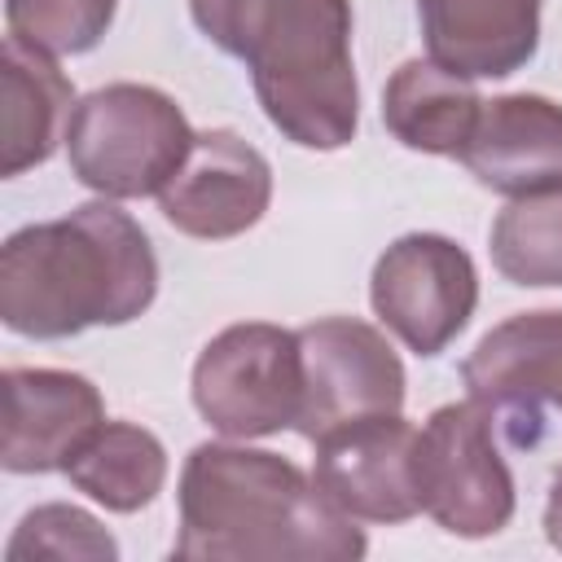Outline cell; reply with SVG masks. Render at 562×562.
Here are the masks:
<instances>
[{
  "instance_id": "9",
  "label": "cell",
  "mask_w": 562,
  "mask_h": 562,
  "mask_svg": "<svg viewBox=\"0 0 562 562\" xmlns=\"http://www.w3.org/2000/svg\"><path fill=\"white\" fill-rule=\"evenodd\" d=\"M461 382L514 448H531L549 413H562V307L518 312L492 325L461 360Z\"/></svg>"
},
{
  "instance_id": "19",
  "label": "cell",
  "mask_w": 562,
  "mask_h": 562,
  "mask_svg": "<svg viewBox=\"0 0 562 562\" xmlns=\"http://www.w3.org/2000/svg\"><path fill=\"white\" fill-rule=\"evenodd\" d=\"M114 562L119 558V540L79 505L66 501H48L22 514V522L13 527L9 544H4V562Z\"/></svg>"
},
{
  "instance_id": "21",
  "label": "cell",
  "mask_w": 562,
  "mask_h": 562,
  "mask_svg": "<svg viewBox=\"0 0 562 562\" xmlns=\"http://www.w3.org/2000/svg\"><path fill=\"white\" fill-rule=\"evenodd\" d=\"M544 540L562 553V465L549 479V496H544Z\"/></svg>"
},
{
  "instance_id": "1",
  "label": "cell",
  "mask_w": 562,
  "mask_h": 562,
  "mask_svg": "<svg viewBox=\"0 0 562 562\" xmlns=\"http://www.w3.org/2000/svg\"><path fill=\"white\" fill-rule=\"evenodd\" d=\"M180 531L171 553L184 562H356L369 540L312 474L290 457L198 443L180 470Z\"/></svg>"
},
{
  "instance_id": "11",
  "label": "cell",
  "mask_w": 562,
  "mask_h": 562,
  "mask_svg": "<svg viewBox=\"0 0 562 562\" xmlns=\"http://www.w3.org/2000/svg\"><path fill=\"white\" fill-rule=\"evenodd\" d=\"M316 487L356 522H408L417 496V426L400 413L351 422L316 439Z\"/></svg>"
},
{
  "instance_id": "15",
  "label": "cell",
  "mask_w": 562,
  "mask_h": 562,
  "mask_svg": "<svg viewBox=\"0 0 562 562\" xmlns=\"http://www.w3.org/2000/svg\"><path fill=\"white\" fill-rule=\"evenodd\" d=\"M75 110V88L61 75L57 57L31 48L18 35H4V70H0V176H22L53 158L66 145V123Z\"/></svg>"
},
{
  "instance_id": "14",
  "label": "cell",
  "mask_w": 562,
  "mask_h": 562,
  "mask_svg": "<svg viewBox=\"0 0 562 562\" xmlns=\"http://www.w3.org/2000/svg\"><path fill=\"white\" fill-rule=\"evenodd\" d=\"M426 57L461 79H505L540 48V0H417Z\"/></svg>"
},
{
  "instance_id": "4",
  "label": "cell",
  "mask_w": 562,
  "mask_h": 562,
  "mask_svg": "<svg viewBox=\"0 0 562 562\" xmlns=\"http://www.w3.org/2000/svg\"><path fill=\"white\" fill-rule=\"evenodd\" d=\"M184 110L149 83H105L75 101L66 123L70 176L101 198H149L193 149Z\"/></svg>"
},
{
  "instance_id": "5",
  "label": "cell",
  "mask_w": 562,
  "mask_h": 562,
  "mask_svg": "<svg viewBox=\"0 0 562 562\" xmlns=\"http://www.w3.org/2000/svg\"><path fill=\"white\" fill-rule=\"evenodd\" d=\"M193 408L224 439L294 430L303 408L299 329L268 321L220 329L193 360Z\"/></svg>"
},
{
  "instance_id": "16",
  "label": "cell",
  "mask_w": 562,
  "mask_h": 562,
  "mask_svg": "<svg viewBox=\"0 0 562 562\" xmlns=\"http://www.w3.org/2000/svg\"><path fill=\"white\" fill-rule=\"evenodd\" d=\"M483 97L474 79H461L430 57H408L382 88V123L386 132L417 154L461 158L474 123H479Z\"/></svg>"
},
{
  "instance_id": "17",
  "label": "cell",
  "mask_w": 562,
  "mask_h": 562,
  "mask_svg": "<svg viewBox=\"0 0 562 562\" xmlns=\"http://www.w3.org/2000/svg\"><path fill=\"white\" fill-rule=\"evenodd\" d=\"M61 474L110 514H136L167 483V448L136 422H101Z\"/></svg>"
},
{
  "instance_id": "6",
  "label": "cell",
  "mask_w": 562,
  "mask_h": 562,
  "mask_svg": "<svg viewBox=\"0 0 562 562\" xmlns=\"http://www.w3.org/2000/svg\"><path fill=\"white\" fill-rule=\"evenodd\" d=\"M417 496L448 536L487 540L514 518V474L483 404H443L417 430Z\"/></svg>"
},
{
  "instance_id": "13",
  "label": "cell",
  "mask_w": 562,
  "mask_h": 562,
  "mask_svg": "<svg viewBox=\"0 0 562 562\" xmlns=\"http://www.w3.org/2000/svg\"><path fill=\"white\" fill-rule=\"evenodd\" d=\"M461 162L483 189L509 202L562 193V105L540 92L483 101Z\"/></svg>"
},
{
  "instance_id": "3",
  "label": "cell",
  "mask_w": 562,
  "mask_h": 562,
  "mask_svg": "<svg viewBox=\"0 0 562 562\" xmlns=\"http://www.w3.org/2000/svg\"><path fill=\"white\" fill-rule=\"evenodd\" d=\"M198 31L246 61L268 123L299 149H342L360 127L351 0H189Z\"/></svg>"
},
{
  "instance_id": "12",
  "label": "cell",
  "mask_w": 562,
  "mask_h": 562,
  "mask_svg": "<svg viewBox=\"0 0 562 562\" xmlns=\"http://www.w3.org/2000/svg\"><path fill=\"white\" fill-rule=\"evenodd\" d=\"M4 443L0 465L9 474L66 470L70 457L105 422L101 391L70 369H4Z\"/></svg>"
},
{
  "instance_id": "18",
  "label": "cell",
  "mask_w": 562,
  "mask_h": 562,
  "mask_svg": "<svg viewBox=\"0 0 562 562\" xmlns=\"http://www.w3.org/2000/svg\"><path fill=\"white\" fill-rule=\"evenodd\" d=\"M492 263L514 285H562V193L514 198L492 220Z\"/></svg>"
},
{
  "instance_id": "10",
  "label": "cell",
  "mask_w": 562,
  "mask_h": 562,
  "mask_svg": "<svg viewBox=\"0 0 562 562\" xmlns=\"http://www.w3.org/2000/svg\"><path fill=\"white\" fill-rule=\"evenodd\" d=\"M268 202H272L268 158L228 127L198 132L189 158L158 193L162 220L198 241L241 237L263 220Z\"/></svg>"
},
{
  "instance_id": "20",
  "label": "cell",
  "mask_w": 562,
  "mask_h": 562,
  "mask_svg": "<svg viewBox=\"0 0 562 562\" xmlns=\"http://www.w3.org/2000/svg\"><path fill=\"white\" fill-rule=\"evenodd\" d=\"M119 0H4L9 35L53 57L88 53L105 40Z\"/></svg>"
},
{
  "instance_id": "7",
  "label": "cell",
  "mask_w": 562,
  "mask_h": 562,
  "mask_svg": "<svg viewBox=\"0 0 562 562\" xmlns=\"http://www.w3.org/2000/svg\"><path fill=\"white\" fill-rule=\"evenodd\" d=\"M369 303L408 351L439 356L479 307L474 259L443 233H404L378 255Z\"/></svg>"
},
{
  "instance_id": "2",
  "label": "cell",
  "mask_w": 562,
  "mask_h": 562,
  "mask_svg": "<svg viewBox=\"0 0 562 562\" xmlns=\"http://www.w3.org/2000/svg\"><path fill=\"white\" fill-rule=\"evenodd\" d=\"M154 294V246L114 198L26 224L0 246V321L22 338L53 342L92 325H127Z\"/></svg>"
},
{
  "instance_id": "8",
  "label": "cell",
  "mask_w": 562,
  "mask_h": 562,
  "mask_svg": "<svg viewBox=\"0 0 562 562\" xmlns=\"http://www.w3.org/2000/svg\"><path fill=\"white\" fill-rule=\"evenodd\" d=\"M303 408L294 430L316 443L351 422L404 408V364L382 329L356 316H325L299 329Z\"/></svg>"
}]
</instances>
